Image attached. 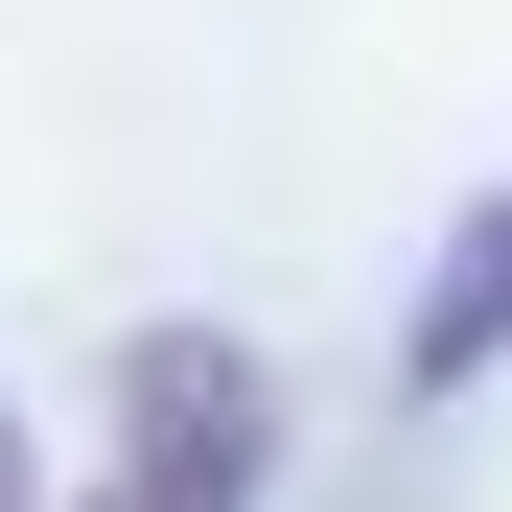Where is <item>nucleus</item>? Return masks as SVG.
Here are the masks:
<instances>
[{
	"instance_id": "f257e3e1",
	"label": "nucleus",
	"mask_w": 512,
	"mask_h": 512,
	"mask_svg": "<svg viewBox=\"0 0 512 512\" xmlns=\"http://www.w3.org/2000/svg\"><path fill=\"white\" fill-rule=\"evenodd\" d=\"M256 489V350H140V466L117 512H233Z\"/></svg>"
},
{
	"instance_id": "f03ea898",
	"label": "nucleus",
	"mask_w": 512,
	"mask_h": 512,
	"mask_svg": "<svg viewBox=\"0 0 512 512\" xmlns=\"http://www.w3.org/2000/svg\"><path fill=\"white\" fill-rule=\"evenodd\" d=\"M489 326H512V187L466 210V256H443V280H419V326H396V373H466Z\"/></svg>"
}]
</instances>
